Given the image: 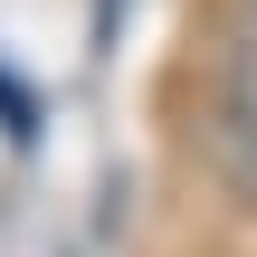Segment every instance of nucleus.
Returning a JSON list of instances; mask_svg holds the SVG:
<instances>
[{"mask_svg": "<svg viewBox=\"0 0 257 257\" xmlns=\"http://www.w3.org/2000/svg\"><path fill=\"white\" fill-rule=\"evenodd\" d=\"M210 153L257 191V38H238L210 76Z\"/></svg>", "mask_w": 257, "mask_h": 257, "instance_id": "1", "label": "nucleus"}]
</instances>
